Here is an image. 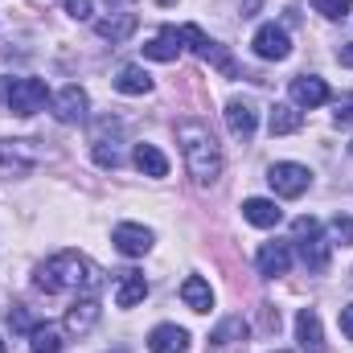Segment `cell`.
Instances as JSON below:
<instances>
[{
    "mask_svg": "<svg viewBox=\"0 0 353 353\" xmlns=\"http://www.w3.org/2000/svg\"><path fill=\"white\" fill-rule=\"evenodd\" d=\"M176 144H181V157H185V169L197 185H210L222 173V148L214 140V132L201 123V119H185L176 123Z\"/></svg>",
    "mask_w": 353,
    "mask_h": 353,
    "instance_id": "6da1fadb",
    "label": "cell"
},
{
    "mask_svg": "<svg viewBox=\"0 0 353 353\" xmlns=\"http://www.w3.org/2000/svg\"><path fill=\"white\" fill-rule=\"evenodd\" d=\"M33 283L46 292V296H58V292H79V288H99V271L79 255V251H58L54 259L37 267Z\"/></svg>",
    "mask_w": 353,
    "mask_h": 353,
    "instance_id": "7a4b0ae2",
    "label": "cell"
},
{
    "mask_svg": "<svg viewBox=\"0 0 353 353\" xmlns=\"http://www.w3.org/2000/svg\"><path fill=\"white\" fill-rule=\"evenodd\" d=\"M292 243H296V251H300V259L308 271H325L329 267V239L321 234V222L316 218H296L292 222Z\"/></svg>",
    "mask_w": 353,
    "mask_h": 353,
    "instance_id": "3957f363",
    "label": "cell"
},
{
    "mask_svg": "<svg viewBox=\"0 0 353 353\" xmlns=\"http://www.w3.org/2000/svg\"><path fill=\"white\" fill-rule=\"evenodd\" d=\"M4 103H8L12 115L29 119V115H37V111L50 103V90H46L41 79H12V83H8V94H4Z\"/></svg>",
    "mask_w": 353,
    "mask_h": 353,
    "instance_id": "277c9868",
    "label": "cell"
},
{
    "mask_svg": "<svg viewBox=\"0 0 353 353\" xmlns=\"http://www.w3.org/2000/svg\"><path fill=\"white\" fill-rule=\"evenodd\" d=\"M267 181H271V189L279 197H304L312 189V169H304L296 161H279V165H271Z\"/></svg>",
    "mask_w": 353,
    "mask_h": 353,
    "instance_id": "5b68a950",
    "label": "cell"
},
{
    "mask_svg": "<svg viewBox=\"0 0 353 353\" xmlns=\"http://www.w3.org/2000/svg\"><path fill=\"white\" fill-rule=\"evenodd\" d=\"M41 165V148L33 140H0V169L4 173H29Z\"/></svg>",
    "mask_w": 353,
    "mask_h": 353,
    "instance_id": "8992f818",
    "label": "cell"
},
{
    "mask_svg": "<svg viewBox=\"0 0 353 353\" xmlns=\"http://www.w3.org/2000/svg\"><path fill=\"white\" fill-rule=\"evenodd\" d=\"M255 54L263 58V62H283L288 54H292V41H288V33H283V25H259V33H255Z\"/></svg>",
    "mask_w": 353,
    "mask_h": 353,
    "instance_id": "52a82bcc",
    "label": "cell"
},
{
    "mask_svg": "<svg viewBox=\"0 0 353 353\" xmlns=\"http://www.w3.org/2000/svg\"><path fill=\"white\" fill-rule=\"evenodd\" d=\"M87 107H90V99H87V90L79 87V83L62 87L58 99H54V115H58L62 123H83V119H87Z\"/></svg>",
    "mask_w": 353,
    "mask_h": 353,
    "instance_id": "ba28073f",
    "label": "cell"
},
{
    "mask_svg": "<svg viewBox=\"0 0 353 353\" xmlns=\"http://www.w3.org/2000/svg\"><path fill=\"white\" fill-rule=\"evenodd\" d=\"M255 123H259V111H255L251 99H230L226 103V128H230V136L251 140L255 136Z\"/></svg>",
    "mask_w": 353,
    "mask_h": 353,
    "instance_id": "9c48e42d",
    "label": "cell"
},
{
    "mask_svg": "<svg viewBox=\"0 0 353 353\" xmlns=\"http://www.w3.org/2000/svg\"><path fill=\"white\" fill-rule=\"evenodd\" d=\"M115 247L128 255V259H140V255H148L152 251V230L148 226H136V222H123V226H115Z\"/></svg>",
    "mask_w": 353,
    "mask_h": 353,
    "instance_id": "30bf717a",
    "label": "cell"
},
{
    "mask_svg": "<svg viewBox=\"0 0 353 353\" xmlns=\"http://www.w3.org/2000/svg\"><path fill=\"white\" fill-rule=\"evenodd\" d=\"M296 341H300L304 353H325V333H321L316 308H300L296 312Z\"/></svg>",
    "mask_w": 353,
    "mask_h": 353,
    "instance_id": "8fae6325",
    "label": "cell"
},
{
    "mask_svg": "<svg viewBox=\"0 0 353 353\" xmlns=\"http://www.w3.org/2000/svg\"><path fill=\"white\" fill-rule=\"evenodd\" d=\"M136 25H140V17H136L132 8H119V12L94 21V33H99L103 41H128V37L136 33Z\"/></svg>",
    "mask_w": 353,
    "mask_h": 353,
    "instance_id": "7c38bea8",
    "label": "cell"
},
{
    "mask_svg": "<svg viewBox=\"0 0 353 353\" xmlns=\"http://www.w3.org/2000/svg\"><path fill=\"white\" fill-rule=\"evenodd\" d=\"M255 267H259V275H267V279L288 275V267H292V247H288V243H263L259 255H255Z\"/></svg>",
    "mask_w": 353,
    "mask_h": 353,
    "instance_id": "4fadbf2b",
    "label": "cell"
},
{
    "mask_svg": "<svg viewBox=\"0 0 353 353\" xmlns=\"http://www.w3.org/2000/svg\"><path fill=\"white\" fill-rule=\"evenodd\" d=\"M292 103L296 107H321V103H329V87H325V79H316V74H300V79H292Z\"/></svg>",
    "mask_w": 353,
    "mask_h": 353,
    "instance_id": "5bb4252c",
    "label": "cell"
},
{
    "mask_svg": "<svg viewBox=\"0 0 353 353\" xmlns=\"http://www.w3.org/2000/svg\"><path fill=\"white\" fill-rule=\"evenodd\" d=\"M144 58H152V62H176L181 58V29L165 25L152 41H144Z\"/></svg>",
    "mask_w": 353,
    "mask_h": 353,
    "instance_id": "9a60e30c",
    "label": "cell"
},
{
    "mask_svg": "<svg viewBox=\"0 0 353 353\" xmlns=\"http://www.w3.org/2000/svg\"><path fill=\"white\" fill-rule=\"evenodd\" d=\"M99 325V300L94 296H83V300H74L70 308H66V333H90Z\"/></svg>",
    "mask_w": 353,
    "mask_h": 353,
    "instance_id": "2e32d148",
    "label": "cell"
},
{
    "mask_svg": "<svg viewBox=\"0 0 353 353\" xmlns=\"http://www.w3.org/2000/svg\"><path fill=\"white\" fill-rule=\"evenodd\" d=\"M243 218H247L251 226L271 230V226H279V222H283V210H279L271 197H247V201H243Z\"/></svg>",
    "mask_w": 353,
    "mask_h": 353,
    "instance_id": "e0dca14e",
    "label": "cell"
},
{
    "mask_svg": "<svg viewBox=\"0 0 353 353\" xmlns=\"http://www.w3.org/2000/svg\"><path fill=\"white\" fill-rule=\"evenodd\" d=\"M300 128H304L300 107H292V103H275V107H271V115H267V132H271V136H292V132H300Z\"/></svg>",
    "mask_w": 353,
    "mask_h": 353,
    "instance_id": "ac0fdd59",
    "label": "cell"
},
{
    "mask_svg": "<svg viewBox=\"0 0 353 353\" xmlns=\"http://www.w3.org/2000/svg\"><path fill=\"white\" fill-rule=\"evenodd\" d=\"M148 350L152 353H185L189 350V333L176 329V325H157L152 337H148Z\"/></svg>",
    "mask_w": 353,
    "mask_h": 353,
    "instance_id": "d6986e66",
    "label": "cell"
},
{
    "mask_svg": "<svg viewBox=\"0 0 353 353\" xmlns=\"http://www.w3.org/2000/svg\"><path fill=\"white\" fill-rule=\"evenodd\" d=\"M144 296H148V279L140 271H123L119 275V288H115V304L119 308H136Z\"/></svg>",
    "mask_w": 353,
    "mask_h": 353,
    "instance_id": "ffe728a7",
    "label": "cell"
},
{
    "mask_svg": "<svg viewBox=\"0 0 353 353\" xmlns=\"http://www.w3.org/2000/svg\"><path fill=\"white\" fill-rule=\"evenodd\" d=\"M181 300H185L193 312H210V308H214V288H210L201 275H189V279L181 283Z\"/></svg>",
    "mask_w": 353,
    "mask_h": 353,
    "instance_id": "44dd1931",
    "label": "cell"
},
{
    "mask_svg": "<svg viewBox=\"0 0 353 353\" xmlns=\"http://www.w3.org/2000/svg\"><path fill=\"white\" fill-rule=\"evenodd\" d=\"M132 165H136L144 176H169V161H165V152H161L157 144H136Z\"/></svg>",
    "mask_w": 353,
    "mask_h": 353,
    "instance_id": "7402d4cb",
    "label": "cell"
},
{
    "mask_svg": "<svg viewBox=\"0 0 353 353\" xmlns=\"http://www.w3.org/2000/svg\"><path fill=\"white\" fill-rule=\"evenodd\" d=\"M115 90H119V94H148V90H152V74H148L144 66H119Z\"/></svg>",
    "mask_w": 353,
    "mask_h": 353,
    "instance_id": "603a6c76",
    "label": "cell"
},
{
    "mask_svg": "<svg viewBox=\"0 0 353 353\" xmlns=\"http://www.w3.org/2000/svg\"><path fill=\"white\" fill-rule=\"evenodd\" d=\"M62 345L66 341H62V329L58 325H50V321L46 325H33V333H29V350L33 353H62Z\"/></svg>",
    "mask_w": 353,
    "mask_h": 353,
    "instance_id": "cb8c5ba5",
    "label": "cell"
},
{
    "mask_svg": "<svg viewBox=\"0 0 353 353\" xmlns=\"http://www.w3.org/2000/svg\"><path fill=\"white\" fill-rule=\"evenodd\" d=\"M243 337H247V325H243V316H230V321H222V325L214 329L210 345H214V350H226V345H234V341H243Z\"/></svg>",
    "mask_w": 353,
    "mask_h": 353,
    "instance_id": "d4e9b609",
    "label": "cell"
},
{
    "mask_svg": "<svg viewBox=\"0 0 353 353\" xmlns=\"http://www.w3.org/2000/svg\"><path fill=\"white\" fill-rule=\"evenodd\" d=\"M90 152H94V165L99 169H119V161H123L119 148H115V140H107V136H94V148Z\"/></svg>",
    "mask_w": 353,
    "mask_h": 353,
    "instance_id": "484cf974",
    "label": "cell"
},
{
    "mask_svg": "<svg viewBox=\"0 0 353 353\" xmlns=\"http://www.w3.org/2000/svg\"><path fill=\"white\" fill-rule=\"evenodd\" d=\"M329 239H333V247H353V218L350 214H337L329 222Z\"/></svg>",
    "mask_w": 353,
    "mask_h": 353,
    "instance_id": "4316f807",
    "label": "cell"
},
{
    "mask_svg": "<svg viewBox=\"0 0 353 353\" xmlns=\"http://www.w3.org/2000/svg\"><path fill=\"white\" fill-rule=\"evenodd\" d=\"M312 8H316L325 21H345L353 12V0H312Z\"/></svg>",
    "mask_w": 353,
    "mask_h": 353,
    "instance_id": "83f0119b",
    "label": "cell"
},
{
    "mask_svg": "<svg viewBox=\"0 0 353 353\" xmlns=\"http://www.w3.org/2000/svg\"><path fill=\"white\" fill-rule=\"evenodd\" d=\"M8 325H12L17 333H33V325H37V321H33V316L25 312V304H17V308L8 312Z\"/></svg>",
    "mask_w": 353,
    "mask_h": 353,
    "instance_id": "f1b7e54d",
    "label": "cell"
},
{
    "mask_svg": "<svg viewBox=\"0 0 353 353\" xmlns=\"http://www.w3.org/2000/svg\"><path fill=\"white\" fill-rule=\"evenodd\" d=\"M333 119H337V128H350V123H353V94L337 99V111H333Z\"/></svg>",
    "mask_w": 353,
    "mask_h": 353,
    "instance_id": "f546056e",
    "label": "cell"
},
{
    "mask_svg": "<svg viewBox=\"0 0 353 353\" xmlns=\"http://www.w3.org/2000/svg\"><path fill=\"white\" fill-rule=\"evenodd\" d=\"M62 8H66L74 21H87L90 12H94V8H90V0H62Z\"/></svg>",
    "mask_w": 353,
    "mask_h": 353,
    "instance_id": "4dcf8cb0",
    "label": "cell"
},
{
    "mask_svg": "<svg viewBox=\"0 0 353 353\" xmlns=\"http://www.w3.org/2000/svg\"><path fill=\"white\" fill-rule=\"evenodd\" d=\"M341 333L353 341V304H345V308H341Z\"/></svg>",
    "mask_w": 353,
    "mask_h": 353,
    "instance_id": "1f68e13d",
    "label": "cell"
},
{
    "mask_svg": "<svg viewBox=\"0 0 353 353\" xmlns=\"http://www.w3.org/2000/svg\"><path fill=\"white\" fill-rule=\"evenodd\" d=\"M337 62H341V66H353V46H341V50H337Z\"/></svg>",
    "mask_w": 353,
    "mask_h": 353,
    "instance_id": "d6a6232c",
    "label": "cell"
},
{
    "mask_svg": "<svg viewBox=\"0 0 353 353\" xmlns=\"http://www.w3.org/2000/svg\"><path fill=\"white\" fill-rule=\"evenodd\" d=\"M107 4H132V0H107Z\"/></svg>",
    "mask_w": 353,
    "mask_h": 353,
    "instance_id": "836d02e7",
    "label": "cell"
},
{
    "mask_svg": "<svg viewBox=\"0 0 353 353\" xmlns=\"http://www.w3.org/2000/svg\"><path fill=\"white\" fill-rule=\"evenodd\" d=\"M0 353H4V341H0Z\"/></svg>",
    "mask_w": 353,
    "mask_h": 353,
    "instance_id": "e575fe53",
    "label": "cell"
},
{
    "mask_svg": "<svg viewBox=\"0 0 353 353\" xmlns=\"http://www.w3.org/2000/svg\"><path fill=\"white\" fill-rule=\"evenodd\" d=\"M350 152H353V144H350Z\"/></svg>",
    "mask_w": 353,
    "mask_h": 353,
    "instance_id": "d590c367",
    "label": "cell"
}]
</instances>
